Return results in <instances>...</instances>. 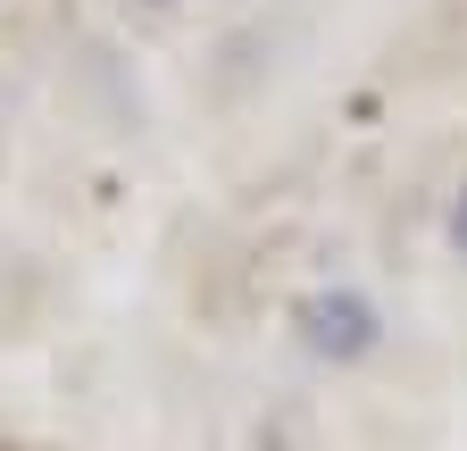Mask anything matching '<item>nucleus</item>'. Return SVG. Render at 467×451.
<instances>
[{
  "instance_id": "1",
  "label": "nucleus",
  "mask_w": 467,
  "mask_h": 451,
  "mask_svg": "<svg viewBox=\"0 0 467 451\" xmlns=\"http://www.w3.org/2000/svg\"><path fill=\"white\" fill-rule=\"evenodd\" d=\"M292 334H301V351H309V360L350 368V360H368V351L384 343V318H376L368 293L326 285V293H301V301H292Z\"/></svg>"
},
{
  "instance_id": "2",
  "label": "nucleus",
  "mask_w": 467,
  "mask_h": 451,
  "mask_svg": "<svg viewBox=\"0 0 467 451\" xmlns=\"http://www.w3.org/2000/svg\"><path fill=\"white\" fill-rule=\"evenodd\" d=\"M451 251H459V259H467V184H459V193H451Z\"/></svg>"
}]
</instances>
